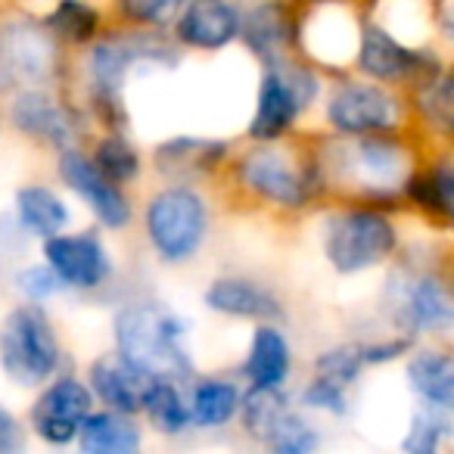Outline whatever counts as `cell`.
<instances>
[{
  "mask_svg": "<svg viewBox=\"0 0 454 454\" xmlns=\"http://www.w3.org/2000/svg\"><path fill=\"white\" fill-rule=\"evenodd\" d=\"M184 47L171 28L119 26L106 28L84 57V109L106 131H128L125 88L137 72H171L181 66Z\"/></svg>",
  "mask_w": 454,
  "mask_h": 454,
  "instance_id": "obj_1",
  "label": "cell"
},
{
  "mask_svg": "<svg viewBox=\"0 0 454 454\" xmlns=\"http://www.w3.org/2000/svg\"><path fill=\"white\" fill-rule=\"evenodd\" d=\"M327 193H342V200L373 202L395 212L404 202V184L420 165V150L408 131L361 134L340 137L327 134L317 144Z\"/></svg>",
  "mask_w": 454,
  "mask_h": 454,
  "instance_id": "obj_2",
  "label": "cell"
},
{
  "mask_svg": "<svg viewBox=\"0 0 454 454\" xmlns=\"http://www.w3.org/2000/svg\"><path fill=\"white\" fill-rule=\"evenodd\" d=\"M389 330L408 340H433L454 330V259L439 247H402L389 262L383 296Z\"/></svg>",
  "mask_w": 454,
  "mask_h": 454,
  "instance_id": "obj_3",
  "label": "cell"
},
{
  "mask_svg": "<svg viewBox=\"0 0 454 454\" xmlns=\"http://www.w3.org/2000/svg\"><path fill=\"white\" fill-rule=\"evenodd\" d=\"M224 171L237 193L278 212H305L327 196L317 146L309 150L290 144V137L234 153Z\"/></svg>",
  "mask_w": 454,
  "mask_h": 454,
  "instance_id": "obj_4",
  "label": "cell"
},
{
  "mask_svg": "<svg viewBox=\"0 0 454 454\" xmlns=\"http://www.w3.org/2000/svg\"><path fill=\"white\" fill-rule=\"evenodd\" d=\"M193 324L159 299H128L113 315V348L156 380L187 386L196 377L190 352Z\"/></svg>",
  "mask_w": 454,
  "mask_h": 454,
  "instance_id": "obj_5",
  "label": "cell"
},
{
  "mask_svg": "<svg viewBox=\"0 0 454 454\" xmlns=\"http://www.w3.org/2000/svg\"><path fill=\"white\" fill-rule=\"evenodd\" d=\"M398 249L402 231L392 208L346 200V206L330 208L321 221V255L340 278H358L386 268Z\"/></svg>",
  "mask_w": 454,
  "mask_h": 454,
  "instance_id": "obj_6",
  "label": "cell"
},
{
  "mask_svg": "<svg viewBox=\"0 0 454 454\" xmlns=\"http://www.w3.org/2000/svg\"><path fill=\"white\" fill-rule=\"evenodd\" d=\"M144 240L159 265L184 268L200 259L212 234V206L196 184H168L146 196L140 212Z\"/></svg>",
  "mask_w": 454,
  "mask_h": 454,
  "instance_id": "obj_7",
  "label": "cell"
},
{
  "mask_svg": "<svg viewBox=\"0 0 454 454\" xmlns=\"http://www.w3.org/2000/svg\"><path fill=\"white\" fill-rule=\"evenodd\" d=\"M321 69L302 53L286 57L274 66H265L255 90V106L247 121L249 144H278L296 134L299 121L309 115V109L324 97Z\"/></svg>",
  "mask_w": 454,
  "mask_h": 454,
  "instance_id": "obj_8",
  "label": "cell"
},
{
  "mask_svg": "<svg viewBox=\"0 0 454 454\" xmlns=\"http://www.w3.org/2000/svg\"><path fill=\"white\" fill-rule=\"evenodd\" d=\"M66 371V348L44 302H26L0 317V373L20 389H38Z\"/></svg>",
  "mask_w": 454,
  "mask_h": 454,
  "instance_id": "obj_9",
  "label": "cell"
},
{
  "mask_svg": "<svg viewBox=\"0 0 454 454\" xmlns=\"http://www.w3.org/2000/svg\"><path fill=\"white\" fill-rule=\"evenodd\" d=\"M321 100L324 125L330 128V134H340V137L414 128L408 94L383 82L358 75V72L355 75L336 72L333 82H327V88H324Z\"/></svg>",
  "mask_w": 454,
  "mask_h": 454,
  "instance_id": "obj_10",
  "label": "cell"
},
{
  "mask_svg": "<svg viewBox=\"0 0 454 454\" xmlns=\"http://www.w3.org/2000/svg\"><path fill=\"white\" fill-rule=\"evenodd\" d=\"M66 47L41 16L22 10L0 16V97L28 88H59L66 78Z\"/></svg>",
  "mask_w": 454,
  "mask_h": 454,
  "instance_id": "obj_11",
  "label": "cell"
},
{
  "mask_svg": "<svg viewBox=\"0 0 454 454\" xmlns=\"http://www.w3.org/2000/svg\"><path fill=\"white\" fill-rule=\"evenodd\" d=\"M448 63L442 59V53L433 51V47L402 38L380 20H367V16L361 20L358 47H355L352 59V69L358 75L383 82L389 88H398L408 94L414 84L433 78Z\"/></svg>",
  "mask_w": 454,
  "mask_h": 454,
  "instance_id": "obj_12",
  "label": "cell"
},
{
  "mask_svg": "<svg viewBox=\"0 0 454 454\" xmlns=\"http://www.w3.org/2000/svg\"><path fill=\"white\" fill-rule=\"evenodd\" d=\"M7 121L20 137L51 153L82 146L90 113L63 94V88H28L10 97Z\"/></svg>",
  "mask_w": 454,
  "mask_h": 454,
  "instance_id": "obj_13",
  "label": "cell"
},
{
  "mask_svg": "<svg viewBox=\"0 0 454 454\" xmlns=\"http://www.w3.org/2000/svg\"><path fill=\"white\" fill-rule=\"evenodd\" d=\"M97 408V398L90 392L88 380L78 373L59 371L53 380L35 389V398L28 404L26 427L28 435L47 448H69L78 442L82 423Z\"/></svg>",
  "mask_w": 454,
  "mask_h": 454,
  "instance_id": "obj_14",
  "label": "cell"
},
{
  "mask_svg": "<svg viewBox=\"0 0 454 454\" xmlns=\"http://www.w3.org/2000/svg\"><path fill=\"white\" fill-rule=\"evenodd\" d=\"M57 175L63 181V187L72 196H78L84 202V208L94 215L100 231L119 234V231L131 227L134 221L131 196H128V190L121 184H115L113 177H106L97 168V162L84 150V144L57 153Z\"/></svg>",
  "mask_w": 454,
  "mask_h": 454,
  "instance_id": "obj_15",
  "label": "cell"
},
{
  "mask_svg": "<svg viewBox=\"0 0 454 454\" xmlns=\"http://www.w3.org/2000/svg\"><path fill=\"white\" fill-rule=\"evenodd\" d=\"M41 259L57 271L66 293H100L115 278L113 253L100 231H63L41 243Z\"/></svg>",
  "mask_w": 454,
  "mask_h": 454,
  "instance_id": "obj_16",
  "label": "cell"
},
{
  "mask_svg": "<svg viewBox=\"0 0 454 454\" xmlns=\"http://www.w3.org/2000/svg\"><path fill=\"white\" fill-rule=\"evenodd\" d=\"M302 10L286 0H249L243 4L240 44L265 69L299 53Z\"/></svg>",
  "mask_w": 454,
  "mask_h": 454,
  "instance_id": "obj_17",
  "label": "cell"
},
{
  "mask_svg": "<svg viewBox=\"0 0 454 454\" xmlns=\"http://www.w3.org/2000/svg\"><path fill=\"white\" fill-rule=\"evenodd\" d=\"M202 309L227 321L243 324H286L290 311L274 286L249 274H218L202 290Z\"/></svg>",
  "mask_w": 454,
  "mask_h": 454,
  "instance_id": "obj_18",
  "label": "cell"
},
{
  "mask_svg": "<svg viewBox=\"0 0 454 454\" xmlns=\"http://www.w3.org/2000/svg\"><path fill=\"white\" fill-rule=\"evenodd\" d=\"M234 156V144L208 134H171L153 146V171L168 184H196L221 175Z\"/></svg>",
  "mask_w": 454,
  "mask_h": 454,
  "instance_id": "obj_19",
  "label": "cell"
},
{
  "mask_svg": "<svg viewBox=\"0 0 454 454\" xmlns=\"http://www.w3.org/2000/svg\"><path fill=\"white\" fill-rule=\"evenodd\" d=\"M240 0H187L171 26V35L184 51L221 53L231 44H240Z\"/></svg>",
  "mask_w": 454,
  "mask_h": 454,
  "instance_id": "obj_20",
  "label": "cell"
},
{
  "mask_svg": "<svg viewBox=\"0 0 454 454\" xmlns=\"http://www.w3.org/2000/svg\"><path fill=\"white\" fill-rule=\"evenodd\" d=\"M84 380H88L97 404L113 408V411H125V414H137V417L144 414V402H146V395H150L153 383H156V377L140 371L137 364H131V361L115 352V348L113 352L97 355L88 364Z\"/></svg>",
  "mask_w": 454,
  "mask_h": 454,
  "instance_id": "obj_21",
  "label": "cell"
},
{
  "mask_svg": "<svg viewBox=\"0 0 454 454\" xmlns=\"http://www.w3.org/2000/svg\"><path fill=\"white\" fill-rule=\"evenodd\" d=\"M404 206L420 212L429 224L454 231V144L433 159H420L404 184Z\"/></svg>",
  "mask_w": 454,
  "mask_h": 454,
  "instance_id": "obj_22",
  "label": "cell"
},
{
  "mask_svg": "<svg viewBox=\"0 0 454 454\" xmlns=\"http://www.w3.org/2000/svg\"><path fill=\"white\" fill-rule=\"evenodd\" d=\"M293 361V342L284 324H255L240 361V380L255 389H290Z\"/></svg>",
  "mask_w": 454,
  "mask_h": 454,
  "instance_id": "obj_23",
  "label": "cell"
},
{
  "mask_svg": "<svg viewBox=\"0 0 454 454\" xmlns=\"http://www.w3.org/2000/svg\"><path fill=\"white\" fill-rule=\"evenodd\" d=\"M13 221L28 240H51V237L69 231L72 224V206L57 187L51 184H22L13 196Z\"/></svg>",
  "mask_w": 454,
  "mask_h": 454,
  "instance_id": "obj_24",
  "label": "cell"
},
{
  "mask_svg": "<svg viewBox=\"0 0 454 454\" xmlns=\"http://www.w3.org/2000/svg\"><path fill=\"white\" fill-rule=\"evenodd\" d=\"M243 392L247 383L234 377H221V373H196L187 383V402L190 417H193V429L202 433H215L231 423H237L243 404Z\"/></svg>",
  "mask_w": 454,
  "mask_h": 454,
  "instance_id": "obj_25",
  "label": "cell"
},
{
  "mask_svg": "<svg viewBox=\"0 0 454 454\" xmlns=\"http://www.w3.org/2000/svg\"><path fill=\"white\" fill-rule=\"evenodd\" d=\"M404 386L417 402L435 404L454 417V348L414 346L404 358Z\"/></svg>",
  "mask_w": 454,
  "mask_h": 454,
  "instance_id": "obj_26",
  "label": "cell"
},
{
  "mask_svg": "<svg viewBox=\"0 0 454 454\" xmlns=\"http://www.w3.org/2000/svg\"><path fill=\"white\" fill-rule=\"evenodd\" d=\"M144 417L113 408H94L82 423L75 445L84 454H137L144 448Z\"/></svg>",
  "mask_w": 454,
  "mask_h": 454,
  "instance_id": "obj_27",
  "label": "cell"
},
{
  "mask_svg": "<svg viewBox=\"0 0 454 454\" xmlns=\"http://www.w3.org/2000/svg\"><path fill=\"white\" fill-rule=\"evenodd\" d=\"M411 119L429 137L454 144V63L408 90Z\"/></svg>",
  "mask_w": 454,
  "mask_h": 454,
  "instance_id": "obj_28",
  "label": "cell"
},
{
  "mask_svg": "<svg viewBox=\"0 0 454 454\" xmlns=\"http://www.w3.org/2000/svg\"><path fill=\"white\" fill-rule=\"evenodd\" d=\"M51 35L63 47H84L88 51L103 32H106V13L90 0H57L44 16H41Z\"/></svg>",
  "mask_w": 454,
  "mask_h": 454,
  "instance_id": "obj_29",
  "label": "cell"
},
{
  "mask_svg": "<svg viewBox=\"0 0 454 454\" xmlns=\"http://www.w3.org/2000/svg\"><path fill=\"white\" fill-rule=\"evenodd\" d=\"M146 427L162 439H181L193 429V417H190L187 402V386L175 383V380H156L144 402Z\"/></svg>",
  "mask_w": 454,
  "mask_h": 454,
  "instance_id": "obj_30",
  "label": "cell"
},
{
  "mask_svg": "<svg viewBox=\"0 0 454 454\" xmlns=\"http://www.w3.org/2000/svg\"><path fill=\"white\" fill-rule=\"evenodd\" d=\"M259 445H265L274 454H311L324 445L321 427L311 420V414L305 408H299L293 398L286 408L278 411L268 429L262 433Z\"/></svg>",
  "mask_w": 454,
  "mask_h": 454,
  "instance_id": "obj_31",
  "label": "cell"
},
{
  "mask_svg": "<svg viewBox=\"0 0 454 454\" xmlns=\"http://www.w3.org/2000/svg\"><path fill=\"white\" fill-rule=\"evenodd\" d=\"M88 153L97 162V168L121 187H131L144 175V153L128 137V131H100L90 140Z\"/></svg>",
  "mask_w": 454,
  "mask_h": 454,
  "instance_id": "obj_32",
  "label": "cell"
},
{
  "mask_svg": "<svg viewBox=\"0 0 454 454\" xmlns=\"http://www.w3.org/2000/svg\"><path fill=\"white\" fill-rule=\"evenodd\" d=\"M451 439H454V417L448 411L435 408V404L420 402L414 408V414H411L408 429H404L398 448L404 454H439Z\"/></svg>",
  "mask_w": 454,
  "mask_h": 454,
  "instance_id": "obj_33",
  "label": "cell"
},
{
  "mask_svg": "<svg viewBox=\"0 0 454 454\" xmlns=\"http://www.w3.org/2000/svg\"><path fill=\"white\" fill-rule=\"evenodd\" d=\"M296 404L309 411V414H324L342 420V417L352 414V389L346 383H340V380L311 371V377L299 389Z\"/></svg>",
  "mask_w": 454,
  "mask_h": 454,
  "instance_id": "obj_34",
  "label": "cell"
},
{
  "mask_svg": "<svg viewBox=\"0 0 454 454\" xmlns=\"http://www.w3.org/2000/svg\"><path fill=\"white\" fill-rule=\"evenodd\" d=\"M187 0H113V13L119 26L140 28H171Z\"/></svg>",
  "mask_w": 454,
  "mask_h": 454,
  "instance_id": "obj_35",
  "label": "cell"
},
{
  "mask_svg": "<svg viewBox=\"0 0 454 454\" xmlns=\"http://www.w3.org/2000/svg\"><path fill=\"white\" fill-rule=\"evenodd\" d=\"M311 371L324 373V377H333V380H340V383H346L348 389H355L367 371L364 358H361L358 340L336 342V346H330V348H321V352L315 355V361H311Z\"/></svg>",
  "mask_w": 454,
  "mask_h": 454,
  "instance_id": "obj_36",
  "label": "cell"
},
{
  "mask_svg": "<svg viewBox=\"0 0 454 454\" xmlns=\"http://www.w3.org/2000/svg\"><path fill=\"white\" fill-rule=\"evenodd\" d=\"M13 290H16V296L26 299V302H44L47 305L51 299L63 296L66 286H63V280L57 278V271L41 259V262H26V265L16 268L13 271Z\"/></svg>",
  "mask_w": 454,
  "mask_h": 454,
  "instance_id": "obj_37",
  "label": "cell"
},
{
  "mask_svg": "<svg viewBox=\"0 0 454 454\" xmlns=\"http://www.w3.org/2000/svg\"><path fill=\"white\" fill-rule=\"evenodd\" d=\"M28 445V427L0 402V454H20Z\"/></svg>",
  "mask_w": 454,
  "mask_h": 454,
  "instance_id": "obj_38",
  "label": "cell"
},
{
  "mask_svg": "<svg viewBox=\"0 0 454 454\" xmlns=\"http://www.w3.org/2000/svg\"><path fill=\"white\" fill-rule=\"evenodd\" d=\"M429 22L454 47V0H433L429 4Z\"/></svg>",
  "mask_w": 454,
  "mask_h": 454,
  "instance_id": "obj_39",
  "label": "cell"
},
{
  "mask_svg": "<svg viewBox=\"0 0 454 454\" xmlns=\"http://www.w3.org/2000/svg\"><path fill=\"white\" fill-rule=\"evenodd\" d=\"M286 4H293V7H315V4H324V0H286Z\"/></svg>",
  "mask_w": 454,
  "mask_h": 454,
  "instance_id": "obj_40",
  "label": "cell"
}]
</instances>
